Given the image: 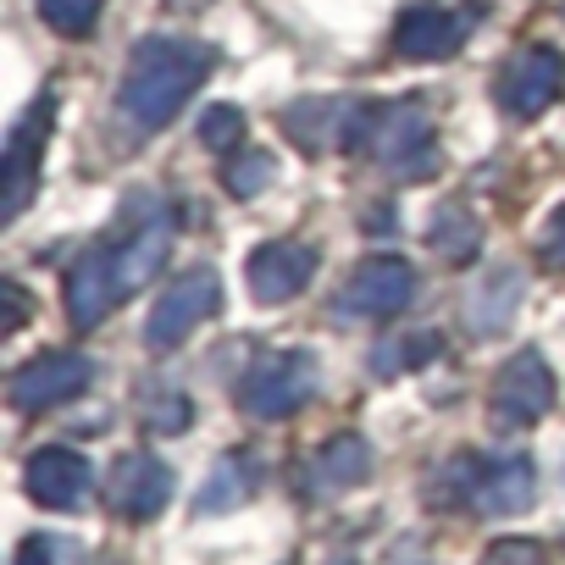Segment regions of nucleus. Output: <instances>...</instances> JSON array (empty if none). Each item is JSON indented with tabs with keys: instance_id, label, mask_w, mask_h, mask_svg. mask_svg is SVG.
Returning <instances> with one entry per match:
<instances>
[{
	"instance_id": "ddd939ff",
	"label": "nucleus",
	"mask_w": 565,
	"mask_h": 565,
	"mask_svg": "<svg viewBox=\"0 0 565 565\" xmlns=\"http://www.w3.org/2000/svg\"><path fill=\"white\" fill-rule=\"evenodd\" d=\"M122 300V282H117V260H111V238L89 244L73 266H67V322L78 333L100 328Z\"/></svg>"
},
{
	"instance_id": "2f4dec72",
	"label": "nucleus",
	"mask_w": 565,
	"mask_h": 565,
	"mask_svg": "<svg viewBox=\"0 0 565 565\" xmlns=\"http://www.w3.org/2000/svg\"><path fill=\"white\" fill-rule=\"evenodd\" d=\"M333 565H355V559H333Z\"/></svg>"
},
{
	"instance_id": "aec40b11",
	"label": "nucleus",
	"mask_w": 565,
	"mask_h": 565,
	"mask_svg": "<svg viewBox=\"0 0 565 565\" xmlns=\"http://www.w3.org/2000/svg\"><path fill=\"white\" fill-rule=\"evenodd\" d=\"M255 488H260V460H255L249 449H227V455H222V460L211 466L205 488L194 493V515L238 510L244 499H255Z\"/></svg>"
},
{
	"instance_id": "bb28decb",
	"label": "nucleus",
	"mask_w": 565,
	"mask_h": 565,
	"mask_svg": "<svg viewBox=\"0 0 565 565\" xmlns=\"http://www.w3.org/2000/svg\"><path fill=\"white\" fill-rule=\"evenodd\" d=\"M238 139H244V111L238 106H211L205 117H200V145L205 150H238Z\"/></svg>"
},
{
	"instance_id": "f03ea898",
	"label": "nucleus",
	"mask_w": 565,
	"mask_h": 565,
	"mask_svg": "<svg viewBox=\"0 0 565 565\" xmlns=\"http://www.w3.org/2000/svg\"><path fill=\"white\" fill-rule=\"evenodd\" d=\"M394 183H427L438 167V128L427 106L416 100H383L366 117V145H361Z\"/></svg>"
},
{
	"instance_id": "a878e982",
	"label": "nucleus",
	"mask_w": 565,
	"mask_h": 565,
	"mask_svg": "<svg viewBox=\"0 0 565 565\" xmlns=\"http://www.w3.org/2000/svg\"><path fill=\"white\" fill-rule=\"evenodd\" d=\"M34 7H40L45 29H56L62 40H84V34L95 29V18H100L106 0H34Z\"/></svg>"
},
{
	"instance_id": "b1692460",
	"label": "nucleus",
	"mask_w": 565,
	"mask_h": 565,
	"mask_svg": "<svg viewBox=\"0 0 565 565\" xmlns=\"http://www.w3.org/2000/svg\"><path fill=\"white\" fill-rule=\"evenodd\" d=\"M139 416H145V427H150V433L172 438V433H183V427L194 422V405H189V394H183V388H172V383H150V388H145V399H139Z\"/></svg>"
},
{
	"instance_id": "6ab92c4d",
	"label": "nucleus",
	"mask_w": 565,
	"mask_h": 565,
	"mask_svg": "<svg viewBox=\"0 0 565 565\" xmlns=\"http://www.w3.org/2000/svg\"><path fill=\"white\" fill-rule=\"evenodd\" d=\"M532 499H537V466H532V455H499V460H488L482 488H477V510H488V515H521Z\"/></svg>"
},
{
	"instance_id": "9d476101",
	"label": "nucleus",
	"mask_w": 565,
	"mask_h": 565,
	"mask_svg": "<svg viewBox=\"0 0 565 565\" xmlns=\"http://www.w3.org/2000/svg\"><path fill=\"white\" fill-rule=\"evenodd\" d=\"M172 255V216L167 211H150V200L139 194V205L128 200V222H122V238H111V260H117V282L122 295L145 289V282L167 266Z\"/></svg>"
},
{
	"instance_id": "c756f323",
	"label": "nucleus",
	"mask_w": 565,
	"mask_h": 565,
	"mask_svg": "<svg viewBox=\"0 0 565 565\" xmlns=\"http://www.w3.org/2000/svg\"><path fill=\"white\" fill-rule=\"evenodd\" d=\"M0 300H7V322H0V333L12 339L29 322V289H23V282H0Z\"/></svg>"
},
{
	"instance_id": "2eb2a0df",
	"label": "nucleus",
	"mask_w": 565,
	"mask_h": 565,
	"mask_svg": "<svg viewBox=\"0 0 565 565\" xmlns=\"http://www.w3.org/2000/svg\"><path fill=\"white\" fill-rule=\"evenodd\" d=\"M106 499H111L117 515L150 521V515H161L167 499H172V466H167L161 455H150V449H134V455H122V460L111 466Z\"/></svg>"
},
{
	"instance_id": "20e7f679",
	"label": "nucleus",
	"mask_w": 565,
	"mask_h": 565,
	"mask_svg": "<svg viewBox=\"0 0 565 565\" xmlns=\"http://www.w3.org/2000/svg\"><path fill=\"white\" fill-rule=\"evenodd\" d=\"M222 311V277L211 266H194V271H178V282H167V295L150 306L145 317V344L156 355L178 350L200 322H211Z\"/></svg>"
},
{
	"instance_id": "393cba45",
	"label": "nucleus",
	"mask_w": 565,
	"mask_h": 565,
	"mask_svg": "<svg viewBox=\"0 0 565 565\" xmlns=\"http://www.w3.org/2000/svg\"><path fill=\"white\" fill-rule=\"evenodd\" d=\"M271 178H277L271 150H238V156L222 167V183H227V194H233V200H255Z\"/></svg>"
},
{
	"instance_id": "f257e3e1",
	"label": "nucleus",
	"mask_w": 565,
	"mask_h": 565,
	"mask_svg": "<svg viewBox=\"0 0 565 565\" xmlns=\"http://www.w3.org/2000/svg\"><path fill=\"white\" fill-rule=\"evenodd\" d=\"M216 67V51L194 34H150L128 51V67H122V84H117V100H111V117L122 122L128 139H156L178 106H189V95L211 78Z\"/></svg>"
},
{
	"instance_id": "1a4fd4ad",
	"label": "nucleus",
	"mask_w": 565,
	"mask_h": 565,
	"mask_svg": "<svg viewBox=\"0 0 565 565\" xmlns=\"http://www.w3.org/2000/svg\"><path fill=\"white\" fill-rule=\"evenodd\" d=\"M554 372H548V361L537 355V350H515L499 372H493V394H488V405H493V416L504 422V427H532V422H543L548 411H554Z\"/></svg>"
},
{
	"instance_id": "a211bd4d",
	"label": "nucleus",
	"mask_w": 565,
	"mask_h": 565,
	"mask_svg": "<svg viewBox=\"0 0 565 565\" xmlns=\"http://www.w3.org/2000/svg\"><path fill=\"white\" fill-rule=\"evenodd\" d=\"M521 300H526V277H521V266L499 260V266H488V277L477 282L471 300H466V328H471L477 339H499V333L521 317Z\"/></svg>"
},
{
	"instance_id": "7c9ffc66",
	"label": "nucleus",
	"mask_w": 565,
	"mask_h": 565,
	"mask_svg": "<svg viewBox=\"0 0 565 565\" xmlns=\"http://www.w3.org/2000/svg\"><path fill=\"white\" fill-rule=\"evenodd\" d=\"M18 565H56V543H51L45 532H29V537L18 543Z\"/></svg>"
},
{
	"instance_id": "4be33fe9",
	"label": "nucleus",
	"mask_w": 565,
	"mask_h": 565,
	"mask_svg": "<svg viewBox=\"0 0 565 565\" xmlns=\"http://www.w3.org/2000/svg\"><path fill=\"white\" fill-rule=\"evenodd\" d=\"M427 244H433L449 266H466V260L482 255V227H477V216H471L466 205H444V211L433 216V227H427Z\"/></svg>"
},
{
	"instance_id": "f3484780",
	"label": "nucleus",
	"mask_w": 565,
	"mask_h": 565,
	"mask_svg": "<svg viewBox=\"0 0 565 565\" xmlns=\"http://www.w3.org/2000/svg\"><path fill=\"white\" fill-rule=\"evenodd\" d=\"M372 444L361 438V433H339V438H328L311 460H306V499H339V493H350V488H361L366 477H372Z\"/></svg>"
},
{
	"instance_id": "dca6fc26",
	"label": "nucleus",
	"mask_w": 565,
	"mask_h": 565,
	"mask_svg": "<svg viewBox=\"0 0 565 565\" xmlns=\"http://www.w3.org/2000/svg\"><path fill=\"white\" fill-rule=\"evenodd\" d=\"M471 34V18L466 12H449V7H411L399 23H394V51L405 62H444L466 45Z\"/></svg>"
},
{
	"instance_id": "39448f33",
	"label": "nucleus",
	"mask_w": 565,
	"mask_h": 565,
	"mask_svg": "<svg viewBox=\"0 0 565 565\" xmlns=\"http://www.w3.org/2000/svg\"><path fill=\"white\" fill-rule=\"evenodd\" d=\"M51 117H56V100H34L18 128L7 134V156H0V222H18L34 200V183H40V161H45V139H51Z\"/></svg>"
},
{
	"instance_id": "9b49d317",
	"label": "nucleus",
	"mask_w": 565,
	"mask_h": 565,
	"mask_svg": "<svg viewBox=\"0 0 565 565\" xmlns=\"http://www.w3.org/2000/svg\"><path fill=\"white\" fill-rule=\"evenodd\" d=\"M366 117H372V100H295L282 111V128H289L300 150L322 156V150H361Z\"/></svg>"
},
{
	"instance_id": "0eeeda50",
	"label": "nucleus",
	"mask_w": 565,
	"mask_h": 565,
	"mask_svg": "<svg viewBox=\"0 0 565 565\" xmlns=\"http://www.w3.org/2000/svg\"><path fill=\"white\" fill-rule=\"evenodd\" d=\"M559 95H565V56L554 45H521L499 67V106L521 122L543 117Z\"/></svg>"
},
{
	"instance_id": "6e6552de",
	"label": "nucleus",
	"mask_w": 565,
	"mask_h": 565,
	"mask_svg": "<svg viewBox=\"0 0 565 565\" xmlns=\"http://www.w3.org/2000/svg\"><path fill=\"white\" fill-rule=\"evenodd\" d=\"M416 300V266L405 255H366L339 289L344 317H399Z\"/></svg>"
},
{
	"instance_id": "423d86ee",
	"label": "nucleus",
	"mask_w": 565,
	"mask_h": 565,
	"mask_svg": "<svg viewBox=\"0 0 565 565\" xmlns=\"http://www.w3.org/2000/svg\"><path fill=\"white\" fill-rule=\"evenodd\" d=\"M89 383H95V361H89V355H78V350H51V355H34L29 366L12 372L7 399H12V411L40 416V411H56V405L78 399Z\"/></svg>"
},
{
	"instance_id": "473e14b6",
	"label": "nucleus",
	"mask_w": 565,
	"mask_h": 565,
	"mask_svg": "<svg viewBox=\"0 0 565 565\" xmlns=\"http://www.w3.org/2000/svg\"><path fill=\"white\" fill-rule=\"evenodd\" d=\"M100 565H106V559H100Z\"/></svg>"
},
{
	"instance_id": "f8f14e48",
	"label": "nucleus",
	"mask_w": 565,
	"mask_h": 565,
	"mask_svg": "<svg viewBox=\"0 0 565 565\" xmlns=\"http://www.w3.org/2000/svg\"><path fill=\"white\" fill-rule=\"evenodd\" d=\"M311 277H317V249L300 238H266L249 249V266H244V282L260 306H289Z\"/></svg>"
},
{
	"instance_id": "412c9836",
	"label": "nucleus",
	"mask_w": 565,
	"mask_h": 565,
	"mask_svg": "<svg viewBox=\"0 0 565 565\" xmlns=\"http://www.w3.org/2000/svg\"><path fill=\"white\" fill-rule=\"evenodd\" d=\"M438 355H444V339L427 333V328L422 333H388V339L372 344V372L377 377H405V372H422Z\"/></svg>"
},
{
	"instance_id": "7ed1b4c3",
	"label": "nucleus",
	"mask_w": 565,
	"mask_h": 565,
	"mask_svg": "<svg viewBox=\"0 0 565 565\" xmlns=\"http://www.w3.org/2000/svg\"><path fill=\"white\" fill-rule=\"evenodd\" d=\"M317 361L311 350H260L249 361V372L238 377V405L249 422H289L295 411H306L317 399Z\"/></svg>"
},
{
	"instance_id": "5701e85b",
	"label": "nucleus",
	"mask_w": 565,
	"mask_h": 565,
	"mask_svg": "<svg viewBox=\"0 0 565 565\" xmlns=\"http://www.w3.org/2000/svg\"><path fill=\"white\" fill-rule=\"evenodd\" d=\"M482 471H488V460H482V455H455V460H444V466L433 471V482H427V504H433V510L477 504Z\"/></svg>"
},
{
	"instance_id": "c85d7f7f",
	"label": "nucleus",
	"mask_w": 565,
	"mask_h": 565,
	"mask_svg": "<svg viewBox=\"0 0 565 565\" xmlns=\"http://www.w3.org/2000/svg\"><path fill=\"white\" fill-rule=\"evenodd\" d=\"M537 255L554 266V271H565V205L548 216V227H543V244H537Z\"/></svg>"
},
{
	"instance_id": "cd10ccee",
	"label": "nucleus",
	"mask_w": 565,
	"mask_h": 565,
	"mask_svg": "<svg viewBox=\"0 0 565 565\" xmlns=\"http://www.w3.org/2000/svg\"><path fill=\"white\" fill-rule=\"evenodd\" d=\"M482 565H543V543H532V537H499V543H488Z\"/></svg>"
},
{
	"instance_id": "4468645a",
	"label": "nucleus",
	"mask_w": 565,
	"mask_h": 565,
	"mask_svg": "<svg viewBox=\"0 0 565 565\" xmlns=\"http://www.w3.org/2000/svg\"><path fill=\"white\" fill-rule=\"evenodd\" d=\"M23 488H29V499L45 504V510H78V504L95 493V466H89L78 449L51 444V449H34V455H29Z\"/></svg>"
}]
</instances>
